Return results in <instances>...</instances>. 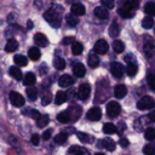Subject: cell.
<instances>
[{
  "label": "cell",
  "mask_w": 155,
  "mask_h": 155,
  "mask_svg": "<svg viewBox=\"0 0 155 155\" xmlns=\"http://www.w3.org/2000/svg\"><path fill=\"white\" fill-rule=\"evenodd\" d=\"M44 18H45L46 22H48L51 24V27H53V28H59L61 27V15L56 10V6L48 8L44 13Z\"/></svg>",
  "instance_id": "cell-1"
},
{
  "label": "cell",
  "mask_w": 155,
  "mask_h": 155,
  "mask_svg": "<svg viewBox=\"0 0 155 155\" xmlns=\"http://www.w3.org/2000/svg\"><path fill=\"white\" fill-rule=\"evenodd\" d=\"M143 50H144L145 57H147L149 61H154V59H155V44H154V41H153L150 38H148V41L144 42Z\"/></svg>",
  "instance_id": "cell-2"
},
{
  "label": "cell",
  "mask_w": 155,
  "mask_h": 155,
  "mask_svg": "<svg viewBox=\"0 0 155 155\" xmlns=\"http://www.w3.org/2000/svg\"><path fill=\"white\" fill-rule=\"evenodd\" d=\"M154 104H155V102L150 96H144L137 102V108L139 110H148V109H151L154 107Z\"/></svg>",
  "instance_id": "cell-3"
},
{
  "label": "cell",
  "mask_w": 155,
  "mask_h": 155,
  "mask_svg": "<svg viewBox=\"0 0 155 155\" xmlns=\"http://www.w3.org/2000/svg\"><path fill=\"white\" fill-rule=\"evenodd\" d=\"M121 111V107L117 102H114V101H110L108 104H107V114L110 116V117H116Z\"/></svg>",
  "instance_id": "cell-4"
},
{
  "label": "cell",
  "mask_w": 155,
  "mask_h": 155,
  "mask_svg": "<svg viewBox=\"0 0 155 155\" xmlns=\"http://www.w3.org/2000/svg\"><path fill=\"white\" fill-rule=\"evenodd\" d=\"M8 97H10L11 103H12L15 107H23V105H24V98H23V96L19 94L18 92L11 91L10 94H8Z\"/></svg>",
  "instance_id": "cell-5"
},
{
  "label": "cell",
  "mask_w": 155,
  "mask_h": 155,
  "mask_svg": "<svg viewBox=\"0 0 155 155\" xmlns=\"http://www.w3.org/2000/svg\"><path fill=\"white\" fill-rule=\"evenodd\" d=\"M110 71H111V74H113L115 78L120 79V78H122V76H124L125 68H124V65H122L121 63L114 62V63H111V65H110Z\"/></svg>",
  "instance_id": "cell-6"
},
{
  "label": "cell",
  "mask_w": 155,
  "mask_h": 155,
  "mask_svg": "<svg viewBox=\"0 0 155 155\" xmlns=\"http://www.w3.org/2000/svg\"><path fill=\"white\" fill-rule=\"evenodd\" d=\"M90 92H91V87L88 84H81L78 91V96L81 101H86L90 97Z\"/></svg>",
  "instance_id": "cell-7"
},
{
  "label": "cell",
  "mask_w": 155,
  "mask_h": 155,
  "mask_svg": "<svg viewBox=\"0 0 155 155\" xmlns=\"http://www.w3.org/2000/svg\"><path fill=\"white\" fill-rule=\"evenodd\" d=\"M108 48H109V46H108L107 41L103 40V39L97 40V42H96L94 46H93V50H94L97 53H99V54H104V53H107Z\"/></svg>",
  "instance_id": "cell-8"
},
{
  "label": "cell",
  "mask_w": 155,
  "mask_h": 155,
  "mask_svg": "<svg viewBox=\"0 0 155 155\" xmlns=\"http://www.w3.org/2000/svg\"><path fill=\"white\" fill-rule=\"evenodd\" d=\"M86 117H87V120H90V121H97V120H99V119L102 117V111H101L99 108L93 107V108H91V109L87 111Z\"/></svg>",
  "instance_id": "cell-9"
},
{
  "label": "cell",
  "mask_w": 155,
  "mask_h": 155,
  "mask_svg": "<svg viewBox=\"0 0 155 155\" xmlns=\"http://www.w3.org/2000/svg\"><path fill=\"white\" fill-rule=\"evenodd\" d=\"M34 42H35L36 45L41 46V47H45V46H47V44H48V39L46 38L45 34H42V33H36V34L34 35Z\"/></svg>",
  "instance_id": "cell-10"
},
{
  "label": "cell",
  "mask_w": 155,
  "mask_h": 155,
  "mask_svg": "<svg viewBox=\"0 0 155 155\" xmlns=\"http://www.w3.org/2000/svg\"><path fill=\"white\" fill-rule=\"evenodd\" d=\"M108 10H109V8L105 7V6H98V7L94 8V15H96L98 18H101V19H105V18H108V16H109Z\"/></svg>",
  "instance_id": "cell-11"
},
{
  "label": "cell",
  "mask_w": 155,
  "mask_h": 155,
  "mask_svg": "<svg viewBox=\"0 0 155 155\" xmlns=\"http://www.w3.org/2000/svg\"><path fill=\"white\" fill-rule=\"evenodd\" d=\"M58 84H59L61 87H69V86H71L74 84V80H73V78L70 75H67L65 74V75H62L59 78Z\"/></svg>",
  "instance_id": "cell-12"
},
{
  "label": "cell",
  "mask_w": 155,
  "mask_h": 155,
  "mask_svg": "<svg viewBox=\"0 0 155 155\" xmlns=\"http://www.w3.org/2000/svg\"><path fill=\"white\" fill-rule=\"evenodd\" d=\"M126 93H127V88H126L125 85L120 84V85H116L114 87V96L116 98H124L126 96Z\"/></svg>",
  "instance_id": "cell-13"
},
{
  "label": "cell",
  "mask_w": 155,
  "mask_h": 155,
  "mask_svg": "<svg viewBox=\"0 0 155 155\" xmlns=\"http://www.w3.org/2000/svg\"><path fill=\"white\" fill-rule=\"evenodd\" d=\"M73 73H74L75 76L82 78V76H85L86 69H85V67H84L81 63H75V64L73 65Z\"/></svg>",
  "instance_id": "cell-14"
},
{
  "label": "cell",
  "mask_w": 155,
  "mask_h": 155,
  "mask_svg": "<svg viewBox=\"0 0 155 155\" xmlns=\"http://www.w3.org/2000/svg\"><path fill=\"white\" fill-rule=\"evenodd\" d=\"M71 13L78 15V16L85 15V6L81 2H74L71 5Z\"/></svg>",
  "instance_id": "cell-15"
},
{
  "label": "cell",
  "mask_w": 155,
  "mask_h": 155,
  "mask_svg": "<svg viewBox=\"0 0 155 155\" xmlns=\"http://www.w3.org/2000/svg\"><path fill=\"white\" fill-rule=\"evenodd\" d=\"M121 4L124 5V6H122L124 8L132 11V10H136V8L138 7L139 0H124V1H121Z\"/></svg>",
  "instance_id": "cell-16"
},
{
  "label": "cell",
  "mask_w": 155,
  "mask_h": 155,
  "mask_svg": "<svg viewBox=\"0 0 155 155\" xmlns=\"http://www.w3.org/2000/svg\"><path fill=\"white\" fill-rule=\"evenodd\" d=\"M8 73H10V75H11L15 80H21V79H23V74H22L21 69H19L17 65L11 67L10 70H8Z\"/></svg>",
  "instance_id": "cell-17"
},
{
  "label": "cell",
  "mask_w": 155,
  "mask_h": 155,
  "mask_svg": "<svg viewBox=\"0 0 155 155\" xmlns=\"http://www.w3.org/2000/svg\"><path fill=\"white\" fill-rule=\"evenodd\" d=\"M69 155H90V154L85 148L74 145V147H71L69 149Z\"/></svg>",
  "instance_id": "cell-18"
},
{
  "label": "cell",
  "mask_w": 155,
  "mask_h": 155,
  "mask_svg": "<svg viewBox=\"0 0 155 155\" xmlns=\"http://www.w3.org/2000/svg\"><path fill=\"white\" fill-rule=\"evenodd\" d=\"M28 56H29V58L31 59V61H38L39 58H40V56H41V52H40V50L38 48V47H30L29 48V51H28Z\"/></svg>",
  "instance_id": "cell-19"
},
{
  "label": "cell",
  "mask_w": 155,
  "mask_h": 155,
  "mask_svg": "<svg viewBox=\"0 0 155 155\" xmlns=\"http://www.w3.org/2000/svg\"><path fill=\"white\" fill-rule=\"evenodd\" d=\"M102 145L108 151H114L115 150V142L111 138H104V139H102Z\"/></svg>",
  "instance_id": "cell-20"
},
{
  "label": "cell",
  "mask_w": 155,
  "mask_h": 155,
  "mask_svg": "<svg viewBox=\"0 0 155 155\" xmlns=\"http://www.w3.org/2000/svg\"><path fill=\"white\" fill-rule=\"evenodd\" d=\"M17 48H18V42L15 39H10L7 41V44H6V46H5V51L6 52H15Z\"/></svg>",
  "instance_id": "cell-21"
},
{
  "label": "cell",
  "mask_w": 155,
  "mask_h": 155,
  "mask_svg": "<svg viewBox=\"0 0 155 155\" xmlns=\"http://www.w3.org/2000/svg\"><path fill=\"white\" fill-rule=\"evenodd\" d=\"M88 65L91 68H93V69L99 65V58H98V56L96 53H90L88 54Z\"/></svg>",
  "instance_id": "cell-22"
},
{
  "label": "cell",
  "mask_w": 155,
  "mask_h": 155,
  "mask_svg": "<svg viewBox=\"0 0 155 155\" xmlns=\"http://www.w3.org/2000/svg\"><path fill=\"white\" fill-rule=\"evenodd\" d=\"M36 82V78H35V75L33 74V73H28V74H25V76L23 78V84L25 85V86H31V85H34Z\"/></svg>",
  "instance_id": "cell-23"
},
{
  "label": "cell",
  "mask_w": 155,
  "mask_h": 155,
  "mask_svg": "<svg viewBox=\"0 0 155 155\" xmlns=\"http://www.w3.org/2000/svg\"><path fill=\"white\" fill-rule=\"evenodd\" d=\"M119 31H120V29H119L117 22L116 21H113L111 24H110V27H109V35L111 38H116L119 35Z\"/></svg>",
  "instance_id": "cell-24"
},
{
  "label": "cell",
  "mask_w": 155,
  "mask_h": 155,
  "mask_svg": "<svg viewBox=\"0 0 155 155\" xmlns=\"http://www.w3.org/2000/svg\"><path fill=\"white\" fill-rule=\"evenodd\" d=\"M57 120H58L59 122H62V124H67V122H69V121L71 120V116H70L69 111L67 110V111L59 113V114L57 115Z\"/></svg>",
  "instance_id": "cell-25"
},
{
  "label": "cell",
  "mask_w": 155,
  "mask_h": 155,
  "mask_svg": "<svg viewBox=\"0 0 155 155\" xmlns=\"http://www.w3.org/2000/svg\"><path fill=\"white\" fill-rule=\"evenodd\" d=\"M65 21H67V23H68L70 27H76V24L79 23V18H78V16L74 15V13L67 15V16H65Z\"/></svg>",
  "instance_id": "cell-26"
},
{
  "label": "cell",
  "mask_w": 155,
  "mask_h": 155,
  "mask_svg": "<svg viewBox=\"0 0 155 155\" xmlns=\"http://www.w3.org/2000/svg\"><path fill=\"white\" fill-rule=\"evenodd\" d=\"M82 51H84V46H82V44H81V42L75 41V42L71 45V52H73V54L79 56V54H81V53H82Z\"/></svg>",
  "instance_id": "cell-27"
},
{
  "label": "cell",
  "mask_w": 155,
  "mask_h": 155,
  "mask_svg": "<svg viewBox=\"0 0 155 155\" xmlns=\"http://www.w3.org/2000/svg\"><path fill=\"white\" fill-rule=\"evenodd\" d=\"M153 25H154V19H153V16H145L144 18H143V21H142V27L143 28H145V29H150V28H153Z\"/></svg>",
  "instance_id": "cell-28"
},
{
  "label": "cell",
  "mask_w": 155,
  "mask_h": 155,
  "mask_svg": "<svg viewBox=\"0 0 155 155\" xmlns=\"http://www.w3.org/2000/svg\"><path fill=\"white\" fill-rule=\"evenodd\" d=\"M67 101V93L64 91H58L57 94H56V98H54V102L57 105H61L63 104L64 102Z\"/></svg>",
  "instance_id": "cell-29"
},
{
  "label": "cell",
  "mask_w": 155,
  "mask_h": 155,
  "mask_svg": "<svg viewBox=\"0 0 155 155\" xmlns=\"http://www.w3.org/2000/svg\"><path fill=\"white\" fill-rule=\"evenodd\" d=\"M116 131H117V127H116L114 124L108 122V124H104V125H103V132L107 133V134H113V133H115Z\"/></svg>",
  "instance_id": "cell-30"
},
{
  "label": "cell",
  "mask_w": 155,
  "mask_h": 155,
  "mask_svg": "<svg viewBox=\"0 0 155 155\" xmlns=\"http://www.w3.org/2000/svg\"><path fill=\"white\" fill-rule=\"evenodd\" d=\"M13 62L16 63V65H19V67H25L27 63H28L27 58L24 56H22V54H16L13 57Z\"/></svg>",
  "instance_id": "cell-31"
},
{
  "label": "cell",
  "mask_w": 155,
  "mask_h": 155,
  "mask_svg": "<svg viewBox=\"0 0 155 155\" xmlns=\"http://www.w3.org/2000/svg\"><path fill=\"white\" fill-rule=\"evenodd\" d=\"M53 67L57 69V70H63L65 68V61L61 57H56L53 59Z\"/></svg>",
  "instance_id": "cell-32"
},
{
  "label": "cell",
  "mask_w": 155,
  "mask_h": 155,
  "mask_svg": "<svg viewBox=\"0 0 155 155\" xmlns=\"http://www.w3.org/2000/svg\"><path fill=\"white\" fill-rule=\"evenodd\" d=\"M76 136L84 143H92V140H93V137L91 134H87V133H84V132H76Z\"/></svg>",
  "instance_id": "cell-33"
},
{
  "label": "cell",
  "mask_w": 155,
  "mask_h": 155,
  "mask_svg": "<svg viewBox=\"0 0 155 155\" xmlns=\"http://www.w3.org/2000/svg\"><path fill=\"white\" fill-rule=\"evenodd\" d=\"M137 70H138V68H137L136 63H128L126 67V73L128 76H134L137 74Z\"/></svg>",
  "instance_id": "cell-34"
},
{
  "label": "cell",
  "mask_w": 155,
  "mask_h": 155,
  "mask_svg": "<svg viewBox=\"0 0 155 155\" xmlns=\"http://www.w3.org/2000/svg\"><path fill=\"white\" fill-rule=\"evenodd\" d=\"M48 121H50V117H48V115H41L38 120H36V126L38 127H40V128H42V127H45L47 124H48Z\"/></svg>",
  "instance_id": "cell-35"
},
{
  "label": "cell",
  "mask_w": 155,
  "mask_h": 155,
  "mask_svg": "<svg viewBox=\"0 0 155 155\" xmlns=\"http://www.w3.org/2000/svg\"><path fill=\"white\" fill-rule=\"evenodd\" d=\"M113 48H114V51H115L116 53H121V52H124V50H125V45H124V42H122L121 40H115V41L113 42Z\"/></svg>",
  "instance_id": "cell-36"
},
{
  "label": "cell",
  "mask_w": 155,
  "mask_h": 155,
  "mask_svg": "<svg viewBox=\"0 0 155 155\" xmlns=\"http://www.w3.org/2000/svg\"><path fill=\"white\" fill-rule=\"evenodd\" d=\"M144 12L149 16H155V2H147L144 6Z\"/></svg>",
  "instance_id": "cell-37"
},
{
  "label": "cell",
  "mask_w": 155,
  "mask_h": 155,
  "mask_svg": "<svg viewBox=\"0 0 155 155\" xmlns=\"http://www.w3.org/2000/svg\"><path fill=\"white\" fill-rule=\"evenodd\" d=\"M143 154L144 155H155V144L154 143L147 144L143 148Z\"/></svg>",
  "instance_id": "cell-38"
},
{
  "label": "cell",
  "mask_w": 155,
  "mask_h": 155,
  "mask_svg": "<svg viewBox=\"0 0 155 155\" xmlns=\"http://www.w3.org/2000/svg\"><path fill=\"white\" fill-rule=\"evenodd\" d=\"M65 140H67V133H65V132H61V133H58V134L54 137V143H56V144L62 145V144L65 143Z\"/></svg>",
  "instance_id": "cell-39"
},
{
  "label": "cell",
  "mask_w": 155,
  "mask_h": 155,
  "mask_svg": "<svg viewBox=\"0 0 155 155\" xmlns=\"http://www.w3.org/2000/svg\"><path fill=\"white\" fill-rule=\"evenodd\" d=\"M117 13H119L120 17H122V18H131V17L133 16V12H132V11L126 10V8H124V7H120V8L117 10Z\"/></svg>",
  "instance_id": "cell-40"
},
{
  "label": "cell",
  "mask_w": 155,
  "mask_h": 155,
  "mask_svg": "<svg viewBox=\"0 0 155 155\" xmlns=\"http://www.w3.org/2000/svg\"><path fill=\"white\" fill-rule=\"evenodd\" d=\"M25 92H27V96H28L29 99L35 101V99L38 98V90H36L35 87H29V88H27Z\"/></svg>",
  "instance_id": "cell-41"
},
{
  "label": "cell",
  "mask_w": 155,
  "mask_h": 155,
  "mask_svg": "<svg viewBox=\"0 0 155 155\" xmlns=\"http://www.w3.org/2000/svg\"><path fill=\"white\" fill-rule=\"evenodd\" d=\"M144 137L148 140H154L155 139V128H153V127L147 128L145 132H144Z\"/></svg>",
  "instance_id": "cell-42"
},
{
  "label": "cell",
  "mask_w": 155,
  "mask_h": 155,
  "mask_svg": "<svg viewBox=\"0 0 155 155\" xmlns=\"http://www.w3.org/2000/svg\"><path fill=\"white\" fill-rule=\"evenodd\" d=\"M148 85H149V87L151 90L155 91V75H153V74L148 75Z\"/></svg>",
  "instance_id": "cell-43"
},
{
  "label": "cell",
  "mask_w": 155,
  "mask_h": 155,
  "mask_svg": "<svg viewBox=\"0 0 155 155\" xmlns=\"http://www.w3.org/2000/svg\"><path fill=\"white\" fill-rule=\"evenodd\" d=\"M101 1H102V5L108 8H113L115 5V0H101Z\"/></svg>",
  "instance_id": "cell-44"
},
{
  "label": "cell",
  "mask_w": 155,
  "mask_h": 155,
  "mask_svg": "<svg viewBox=\"0 0 155 155\" xmlns=\"http://www.w3.org/2000/svg\"><path fill=\"white\" fill-rule=\"evenodd\" d=\"M28 111H29L30 117H33V119H35V120H38V119L41 116V114H40L38 110H35V109H33V110H28Z\"/></svg>",
  "instance_id": "cell-45"
},
{
  "label": "cell",
  "mask_w": 155,
  "mask_h": 155,
  "mask_svg": "<svg viewBox=\"0 0 155 155\" xmlns=\"http://www.w3.org/2000/svg\"><path fill=\"white\" fill-rule=\"evenodd\" d=\"M50 102H51V94L47 93V94H45V96L42 97V99H41V104H42V105H47Z\"/></svg>",
  "instance_id": "cell-46"
},
{
  "label": "cell",
  "mask_w": 155,
  "mask_h": 155,
  "mask_svg": "<svg viewBox=\"0 0 155 155\" xmlns=\"http://www.w3.org/2000/svg\"><path fill=\"white\" fill-rule=\"evenodd\" d=\"M125 62L128 64V63H136V58L133 57V54H126L125 56Z\"/></svg>",
  "instance_id": "cell-47"
},
{
  "label": "cell",
  "mask_w": 155,
  "mask_h": 155,
  "mask_svg": "<svg viewBox=\"0 0 155 155\" xmlns=\"http://www.w3.org/2000/svg\"><path fill=\"white\" fill-rule=\"evenodd\" d=\"M39 143H40V137H39V134H33V136H31V144H33V145H39Z\"/></svg>",
  "instance_id": "cell-48"
},
{
  "label": "cell",
  "mask_w": 155,
  "mask_h": 155,
  "mask_svg": "<svg viewBox=\"0 0 155 155\" xmlns=\"http://www.w3.org/2000/svg\"><path fill=\"white\" fill-rule=\"evenodd\" d=\"M74 42H75V40H74V38H73V36H69V38H64V39L62 40V44H63V45L74 44Z\"/></svg>",
  "instance_id": "cell-49"
},
{
  "label": "cell",
  "mask_w": 155,
  "mask_h": 155,
  "mask_svg": "<svg viewBox=\"0 0 155 155\" xmlns=\"http://www.w3.org/2000/svg\"><path fill=\"white\" fill-rule=\"evenodd\" d=\"M51 134H52V130H47V131H45V132H44L42 138H44L45 140H48V139H50V137H51Z\"/></svg>",
  "instance_id": "cell-50"
},
{
  "label": "cell",
  "mask_w": 155,
  "mask_h": 155,
  "mask_svg": "<svg viewBox=\"0 0 155 155\" xmlns=\"http://www.w3.org/2000/svg\"><path fill=\"white\" fill-rule=\"evenodd\" d=\"M128 144H130V142H128V139H127V138H121V139H120V145H121L122 148L128 147Z\"/></svg>",
  "instance_id": "cell-51"
},
{
  "label": "cell",
  "mask_w": 155,
  "mask_h": 155,
  "mask_svg": "<svg viewBox=\"0 0 155 155\" xmlns=\"http://www.w3.org/2000/svg\"><path fill=\"white\" fill-rule=\"evenodd\" d=\"M148 117H149V120H150V121H153V122H155V110H153V111H150V114L148 115Z\"/></svg>",
  "instance_id": "cell-52"
},
{
  "label": "cell",
  "mask_w": 155,
  "mask_h": 155,
  "mask_svg": "<svg viewBox=\"0 0 155 155\" xmlns=\"http://www.w3.org/2000/svg\"><path fill=\"white\" fill-rule=\"evenodd\" d=\"M27 28H28V29H31V28H33V22H31V21H28V22H27Z\"/></svg>",
  "instance_id": "cell-53"
},
{
  "label": "cell",
  "mask_w": 155,
  "mask_h": 155,
  "mask_svg": "<svg viewBox=\"0 0 155 155\" xmlns=\"http://www.w3.org/2000/svg\"><path fill=\"white\" fill-rule=\"evenodd\" d=\"M94 155H104L103 153H97V154H94Z\"/></svg>",
  "instance_id": "cell-54"
}]
</instances>
